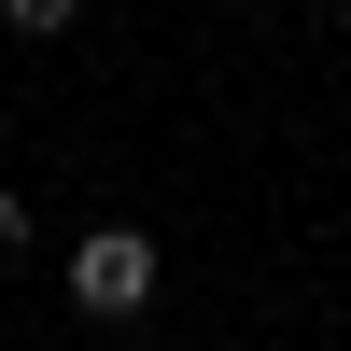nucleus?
Returning a JSON list of instances; mask_svg holds the SVG:
<instances>
[{
	"instance_id": "1",
	"label": "nucleus",
	"mask_w": 351,
	"mask_h": 351,
	"mask_svg": "<svg viewBox=\"0 0 351 351\" xmlns=\"http://www.w3.org/2000/svg\"><path fill=\"white\" fill-rule=\"evenodd\" d=\"M56 281H71V309H84V324H141V309H155V281H169V253L141 239V225H84Z\"/></svg>"
},
{
	"instance_id": "2",
	"label": "nucleus",
	"mask_w": 351,
	"mask_h": 351,
	"mask_svg": "<svg viewBox=\"0 0 351 351\" xmlns=\"http://www.w3.org/2000/svg\"><path fill=\"white\" fill-rule=\"evenodd\" d=\"M0 28H14V43H71L84 0H0Z\"/></svg>"
},
{
	"instance_id": "3",
	"label": "nucleus",
	"mask_w": 351,
	"mask_h": 351,
	"mask_svg": "<svg viewBox=\"0 0 351 351\" xmlns=\"http://www.w3.org/2000/svg\"><path fill=\"white\" fill-rule=\"evenodd\" d=\"M28 239H43V225H28V197L0 183V267H28Z\"/></svg>"
}]
</instances>
